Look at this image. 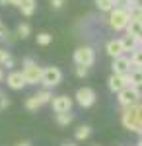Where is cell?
Returning <instances> with one entry per match:
<instances>
[{"label": "cell", "instance_id": "cell-12", "mask_svg": "<svg viewBox=\"0 0 142 146\" xmlns=\"http://www.w3.org/2000/svg\"><path fill=\"white\" fill-rule=\"evenodd\" d=\"M6 84H8L10 90H23V88L27 86L22 72H10L8 78H6Z\"/></svg>", "mask_w": 142, "mask_h": 146}, {"label": "cell", "instance_id": "cell-37", "mask_svg": "<svg viewBox=\"0 0 142 146\" xmlns=\"http://www.w3.org/2000/svg\"><path fill=\"white\" fill-rule=\"evenodd\" d=\"M138 146H142V138H140V142H138Z\"/></svg>", "mask_w": 142, "mask_h": 146}, {"label": "cell", "instance_id": "cell-11", "mask_svg": "<svg viewBox=\"0 0 142 146\" xmlns=\"http://www.w3.org/2000/svg\"><path fill=\"white\" fill-rule=\"evenodd\" d=\"M51 105H53V111L55 113L70 111L72 109V98H68V96H53Z\"/></svg>", "mask_w": 142, "mask_h": 146}, {"label": "cell", "instance_id": "cell-5", "mask_svg": "<svg viewBox=\"0 0 142 146\" xmlns=\"http://www.w3.org/2000/svg\"><path fill=\"white\" fill-rule=\"evenodd\" d=\"M51 100H53V94L49 92V88H45L43 92H37L35 96H31V98L25 100V109H27V111H37V109H41L43 105L51 103Z\"/></svg>", "mask_w": 142, "mask_h": 146}, {"label": "cell", "instance_id": "cell-26", "mask_svg": "<svg viewBox=\"0 0 142 146\" xmlns=\"http://www.w3.org/2000/svg\"><path fill=\"white\" fill-rule=\"evenodd\" d=\"M76 76H78V78H86V76H88V66L76 64Z\"/></svg>", "mask_w": 142, "mask_h": 146}, {"label": "cell", "instance_id": "cell-25", "mask_svg": "<svg viewBox=\"0 0 142 146\" xmlns=\"http://www.w3.org/2000/svg\"><path fill=\"white\" fill-rule=\"evenodd\" d=\"M6 107H10V100L6 94H0V111H4Z\"/></svg>", "mask_w": 142, "mask_h": 146}, {"label": "cell", "instance_id": "cell-4", "mask_svg": "<svg viewBox=\"0 0 142 146\" xmlns=\"http://www.w3.org/2000/svg\"><path fill=\"white\" fill-rule=\"evenodd\" d=\"M119 98V103L123 105V107H131V105H136L138 101L142 100V92H140V88H136V86H127V88H123V90L117 94Z\"/></svg>", "mask_w": 142, "mask_h": 146}, {"label": "cell", "instance_id": "cell-20", "mask_svg": "<svg viewBox=\"0 0 142 146\" xmlns=\"http://www.w3.org/2000/svg\"><path fill=\"white\" fill-rule=\"evenodd\" d=\"M131 64L132 66H142V47H136L134 51L131 53Z\"/></svg>", "mask_w": 142, "mask_h": 146}, {"label": "cell", "instance_id": "cell-32", "mask_svg": "<svg viewBox=\"0 0 142 146\" xmlns=\"http://www.w3.org/2000/svg\"><path fill=\"white\" fill-rule=\"evenodd\" d=\"M16 146H31V144H29L27 140H22V142H18V144H16Z\"/></svg>", "mask_w": 142, "mask_h": 146}, {"label": "cell", "instance_id": "cell-27", "mask_svg": "<svg viewBox=\"0 0 142 146\" xmlns=\"http://www.w3.org/2000/svg\"><path fill=\"white\" fill-rule=\"evenodd\" d=\"M49 2H51V8H53V10H60V8L64 6L66 0H49Z\"/></svg>", "mask_w": 142, "mask_h": 146}, {"label": "cell", "instance_id": "cell-1", "mask_svg": "<svg viewBox=\"0 0 142 146\" xmlns=\"http://www.w3.org/2000/svg\"><path fill=\"white\" fill-rule=\"evenodd\" d=\"M121 123L125 129L142 135V101H138L136 105H131V107H125V111L121 115Z\"/></svg>", "mask_w": 142, "mask_h": 146}, {"label": "cell", "instance_id": "cell-10", "mask_svg": "<svg viewBox=\"0 0 142 146\" xmlns=\"http://www.w3.org/2000/svg\"><path fill=\"white\" fill-rule=\"evenodd\" d=\"M107 86H109V90L113 92V94H119L123 88H127L129 86V76L127 74H111L109 80H107Z\"/></svg>", "mask_w": 142, "mask_h": 146}, {"label": "cell", "instance_id": "cell-13", "mask_svg": "<svg viewBox=\"0 0 142 146\" xmlns=\"http://www.w3.org/2000/svg\"><path fill=\"white\" fill-rule=\"evenodd\" d=\"M105 53H107L111 58H115V56H119V55H125V49H123L121 39H111V41H107V45H105Z\"/></svg>", "mask_w": 142, "mask_h": 146}, {"label": "cell", "instance_id": "cell-18", "mask_svg": "<svg viewBox=\"0 0 142 146\" xmlns=\"http://www.w3.org/2000/svg\"><path fill=\"white\" fill-rule=\"evenodd\" d=\"M35 8H37V2L35 0H22V4H20V10H22L23 16H33L35 14Z\"/></svg>", "mask_w": 142, "mask_h": 146}, {"label": "cell", "instance_id": "cell-35", "mask_svg": "<svg viewBox=\"0 0 142 146\" xmlns=\"http://www.w3.org/2000/svg\"><path fill=\"white\" fill-rule=\"evenodd\" d=\"M2 78H4V72H2V68H0V82H2Z\"/></svg>", "mask_w": 142, "mask_h": 146}, {"label": "cell", "instance_id": "cell-9", "mask_svg": "<svg viewBox=\"0 0 142 146\" xmlns=\"http://www.w3.org/2000/svg\"><path fill=\"white\" fill-rule=\"evenodd\" d=\"M111 68H113V72L115 74H129L131 72V58L127 55H119V56H115L113 58V62H111Z\"/></svg>", "mask_w": 142, "mask_h": 146}, {"label": "cell", "instance_id": "cell-33", "mask_svg": "<svg viewBox=\"0 0 142 146\" xmlns=\"http://www.w3.org/2000/svg\"><path fill=\"white\" fill-rule=\"evenodd\" d=\"M125 4H134V2H140V0H123Z\"/></svg>", "mask_w": 142, "mask_h": 146}, {"label": "cell", "instance_id": "cell-24", "mask_svg": "<svg viewBox=\"0 0 142 146\" xmlns=\"http://www.w3.org/2000/svg\"><path fill=\"white\" fill-rule=\"evenodd\" d=\"M51 41H53V35H49V33H39L37 35V45L47 47V45H51Z\"/></svg>", "mask_w": 142, "mask_h": 146}, {"label": "cell", "instance_id": "cell-19", "mask_svg": "<svg viewBox=\"0 0 142 146\" xmlns=\"http://www.w3.org/2000/svg\"><path fill=\"white\" fill-rule=\"evenodd\" d=\"M72 119H74V115L70 111H64V113H56V125H60V127H66V125L72 123Z\"/></svg>", "mask_w": 142, "mask_h": 146}, {"label": "cell", "instance_id": "cell-34", "mask_svg": "<svg viewBox=\"0 0 142 146\" xmlns=\"http://www.w3.org/2000/svg\"><path fill=\"white\" fill-rule=\"evenodd\" d=\"M136 39H138V47H142V33L138 35V37H136Z\"/></svg>", "mask_w": 142, "mask_h": 146}, {"label": "cell", "instance_id": "cell-38", "mask_svg": "<svg viewBox=\"0 0 142 146\" xmlns=\"http://www.w3.org/2000/svg\"><path fill=\"white\" fill-rule=\"evenodd\" d=\"M94 146H98V144H94Z\"/></svg>", "mask_w": 142, "mask_h": 146}, {"label": "cell", "instance_id": "cell-17", "mask_svg": "<svg viewBox=\"0 0 142 146\" xmlns=\"http://www.w3.org/2000/svg\"><path fill=\"white\" fill-rule=\"evenodd\" d=\"M127 33L129 35H134V37H138V35L142 33V20H129V23H127Z\"/></svg>", "mask_w": 142, "mask_h": 146}, {"label": "cell", "instance_id": "cell-6", "mask_svg": "<svg viewBox=\"0 0 142 146\" xmlns=\"http://www.w3.org/2000/svg\"><path fill=\"white\" fill-rule=\"evenodd\" d=\"M62 82V72H60V68L56 66H47L43 68V76H41V84H43L45 88H55Z\"/></svg>", "mask_w": 142, "mask_h": 146}, {"label": "cell", "instance_id": "cell-16", "mask_svg": "<svg viewBox=\"0 0 142 146\" xmlns=\"http://www.w3.org/2000/svg\"><path fill=\"white\" fill-rule=\"evenodd\" d=\"M125 8H127V12H129V18H131V20H142V4L140 2L125 4Z\"/></svg>", "mask_w": 142, "mask_h": 146}, {"label": "cell", "instance_id": "cell-31", "mask_svg": "<svg viewBox=\"0 0 142 146\" xmlns=\"http://www.w3.org/2000/svg\"><path fill=\"white\" fill-rule=\"evenodd\" d=\"M4 66H6V68H12V66H14V60H12V56L8 58V60H6V62H4Z\"/></svg>", "mask_w": 142, "mask_h": 146}, {"label": "cell", "instance_id": "cell-28", "mask_svg": "<svg viewBox=\"0 0 142 146\" xmlns=\"http://www.w3.org/2000/svg\"><path fill=\"white\" fill-rule=\"evenodd\" d=\"M10 56H12V55L6 51V49H0V66H2V64H4V62H6Z\"/></svg>", "mask_w": 142, "mask_h": 146}, {"label": "cell", "instance_id": "cell-21", "mask_svg": "<svg viewBox=\"0 0 142 146\" xmlns=\"http://www.w3.org/2000/svg\"><path fill=\"white\" fill-rule=\"evenodd\" d=\"M29 35H31V25H29V23H20L18 29H16V37L25 39V37H29Z\"/></svg>", "mask_w": 142, "mask_h": 146}, {"label": "cell", "instance_id": "cell-8", "mask_svg": "<svg viewBox=\"0 0 142 146\" xmlns=\"http://www.w3.org/2000/svg\"><path fill=\"white\" fill-rule=\"evenodd\" d=\"M76 101L80 107H84V109H88V107H92L94 103H96V92L92 90V88H80V90L76 92Z\"/></svg>", "mask_w": 142, "mask_h": 146}, {"label": "cell", "instance_id": "cell-23", "mask_svg": "<svg viewBox=\"0 0 142 146\" xmlns=\"http://www.w3.org/2000/svg\"><path fill=\"white\" fill-rule=\"evenodd\" d=\"M90 135H92V129L88 125H82L76 129V140H86V138H90Z\"/></svg>", "mask_w": 142, "mask_h": 146}, {"label": "cell", "instance_id": "cell-30", "mask_svg": "<svg viewBox=\"0 0 142 146\" xmlns=\"http://www.w3.org/2000/svg\"><path fill=\"white\" fill-rule=\"evenodd\" d=\"M0 39H2V41L10 39V31H8L6 27H2V23H0Z\"/></svg>", "mask_w": 142, "mask_h": 146}, {"label": "cell", "instance_id": "cell-14", "mask_svg": "<svg viewBox=\"0 0 142 146\" xmlns=\"http://www.w3.org/2000/svg\"><path fill=\"white\" fill-rule=\"evenodd\" d=\"M127 76H129V84L131 86L142 88V66H132Z\"/></svg>", "mask_w": 142, "mask_h": 146}, {"label": "cell", "instance_id": "cell-2", "mask_svg": "<svg viewBox=\"0 0 142 146\" xmlns=\"http://www.w3.org/2000/svg\"><path fill=\"white\" fill-rule=\"evenodd\" d=\"M22 74H23V78H25V84H29V86H37V84H41L43 68L39 66L35 60H31V58H23Z\"/></svg>", "mask_w": 142, "mask_h": 146}, {"label": "cell", "instance_id": "cell-22", "mask_svg": "<svg viewBox=\"0 0 142 146\" xmlns=\"http://www.w3.org/2000/svg\"><path fill=\"white\" fill-rule=\"evenodd\" d=\"M96 6L101 12H111L115 8V0H96Z\"/></svg>", "mask_w": 142, "mask_h": 146}, {"label": "cell", "instance_id": "cell-15", "mask_svg": "<svg viewBox=\"0 0 142 146\" xmlns=\"http://www.w3.org/2000/svg\"><path fill=\"white\" fill-rule=\"evenodd\" d=\"M121 43H123V49H125V53H132L136 47H138V39L134 37V35H125V37H121Z\"/></svg>", "mask_w": 142, "mask_h": 146}, {"label": "cell", "instance_id": "cell-7", "mask_svg": "<svg viewBox=\"0 0 142 146\" xmlns=\"http://www.w3.org/2000/svg\"><path fill=\"white\" fill-rule=\"evenodd\" d=\"M74 62L90 68L96 62V51L92 47H78L76 51H74Z\"/></svg>", "mask_w": 142, "mask_h": 146}, {"label": "cell", "instance_id": "cell-36", "mask_svg": "<svg viewBox=\"0 0 142 146\" xmlns=\"http://www.w3.org/2000/svg\"><path fill=\"white\" fill-rule=\"evenodd\" d=\"M62 146H76V144H70V142H66V144H62Z\"/></svg>", "mask_w": 142, "mask_h": 146}, {"label": "cell", "instance_id": "cell-29", "mask_svg": "<svg viewBox=\"0 0 142 146\" xmlns=\"http://www.w3.org/2000/svg\"><path fill=\"white\" fill-rule=\"evenodd\" d=\"M0 4H2V6H6V4H8V6H18V8H20L22 0H0Z\"/></svg>", "mask_w": 142, "mask_h": 146}, {"label": "cell", "instance_id": "cell-3", "mask_svg": "<svg viewBox=\"0 0 142 146\" xmlns=\"http://www.w3.org/2000/svg\"><path fill=\"white\" fill-rule=\"evenodd\" d=\"M129 20H131L129 18V12H127V8H123V6H115L109 12V25H111V29H115V31H123L127 27Z\"/></svg>", "mask_w": 142, "mask_h": 146}]
</instances>
